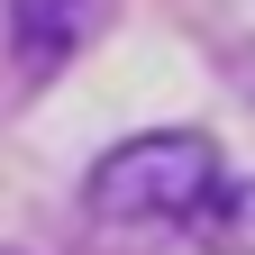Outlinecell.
Wrapping results in <instances>:
<instances>
[{
    "mask_svg": "<svg viewBox=\"0 0 255 255\" xmlns=\"http://www.w3.org/2000/svg\"><path fill=\"white\" fill-rule=\"evenodd\" d=\"M219 191H228V164L201 128H155V137H128L91 164L82 201L110 228H201Z\"/></svg>",
    "mask_w": 255,
    "mask_h": 255,
    "instance_id": "cell-1",
    "label": "cell"
},
{
    "mask_svg": "<svg viewBox=\"0 0 255 255\" xmlns=\"http://www.w3.org/2000/svg\"><path fill=\"white\" fill-rule=\"evenodd\" d=\"M91 27H101V0H9V46H18V64H64Z\"/></svg>",
    "mask_w": 255,
    "mask_h": 255,
    "instance_id": "cell-2",
    "label": "cell"
},
{
    "mask_svg": "<svg viewBox=\"0 0 255 255\" xmlns=\"http://www.w3.org/2000/svg\"><path fill=\"white\" fill-rule=\"evenodd\" d=\"M191 237H201L210 255H255V182H228V191L201 210V228H191Z\"/></svg>",
    "mask_w": 255,
    "mask_h": 255,
    "instance_id": "cell-3",
    "label": "cell"
},
{
    "mask_svg": "<svg viewBox=\"0 0 255 255\" xmlns=\"http://www.w3.org/2000/svg\"><path fill=\"white\" fill-rule=\"evenodd\" d=\"M0 255H9V246H0Z\"/></svg>",
    "mask_w": 255,
    "mask_h": 255,
    "instance_id": "cell-4",
    "label": "cell"
}]
</instances>
